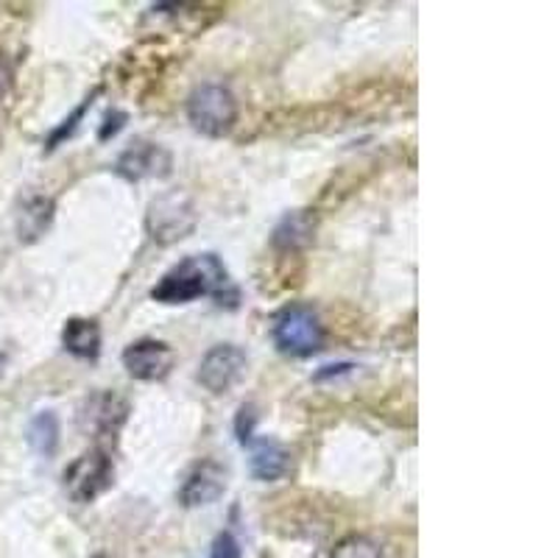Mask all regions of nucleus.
I'll return each mask as SVG.
<instances>
[{"mask_svg": "<svg viewBox=\"0 0 558 558\" xmlns=\"http://www.w3.org/2000/svg\"><path fill=\"white\" fill-rule=\"evenodd\" d=\"M229 288H232V279L218 254H191L179 260L171 271L162 274V279L154 286L151 299L159 305H187L196 299L213 296L221 299L223 305Z\"/></svg>", "mask_w": 558, "mask_h": 558, "instance_id": "f257e3e1", "label": "nucleus"}, {"mask_svg": "<svg viewBox=\"0 0 558 558\" xmlns=\"http://www.w3.org/2000/svg\"><path fill=\"white\" fill-rule=\"evenodd\" d=\"M187 121L204 137H227L238 123V98L227 84L204 82L187 98Z\"/></svg>", "mask_w": 558, "mask_h": 558, "instance_id": "f03ea898", "label": "nucleus"}, {"mask_svg": "<svg viewBox=\"0 0 558 558\" xmlns=\"http://www.w3.org/2000/svg\"><path fill=\"white\" fill-rule=\"evenodd\" d=\"M114 483V463L104 450H87L70 463L62 475L64 495L76 506H89L107 495Z\"/></svg>", "mask_w": 558, "mask_h": 558, "instance_id": "7ed1b4c3", "label": "nucleus"}, {"mask_svg": "<svg viewBox=\"0 0 558 558\" xmlns=\"http://www.w3.org/2000/svg\"><path fill=\"white\" fill-rule=\"evenodd\" d=\"M274 343L288 357H311L322 352L324 327L318 313L307 305H291L274 322Z\"/></svg>", "mask_w": 558, "mask_h": 558, "instance_id": "20e7f679", "label": "nucleus"}, {"mask_svg": "<svg viewBox=\"0 0 558 558\" xmlns=\"http://www.w3.org/2000/svg\"><path fill=\"white\" fill-rule=\"evenodd\" d=\"M146 229L159 246L184 241L196 229V207L184 193H162L148 207Z\"/></svg>", "mask_w": 558, "mask_h": 558, "instance_id": "39448f33", "label": "nucleus"}, {"mask_svg": "<svg viewBox=\"0 0 558 558\" xmlns=\"http://www.w3.org/2000/svg\"><path fill=\"white\" fill-rule=\"evenodd\" d=\"M248 357L241 347L235 343H218V347L207 349V355L198 363L196 380L207 388L209 393H229L238 383L246 377Z\"/></svg>", "mask_w": 558, "mask_h": 558, "instance_id": "423d86ee", "label": "nucleus"}, {"mask_svg": "<svg viewBox=\"0 0 558 558\" xmlns=\"http://www.w3.org/2000/svg\"><path fill=\"white\" fill-rule=\"evenodd\" d=\"M123 368L129 372V377L140 383H159L171 375L173 349L166 341H157V338H140V341L129 343L123 349Z\"/></svg>", "mask_w": 558, "mask_h": 558, "instance_id": "0eeeda50", "label": "nucleus"}, {"mask_svg": "<svg viewBox=\"0 0 558 558\" xmlns=\"http://www.w3.org/2000/svg\"><path fill=\"white\" fill-rule=\"evenodd\" d=\"M227 470L221 463L213 461V458H204V461H196L191 470L184 472L182 486H179V502L184 508H202L213 506L223 497L227 492Z\"/></svg>", "mask_w": 558, "mask_h": 558, "instance_id": "6e6552de", "label": "nucleus"}, {"mask_svg": "<svg viewBox=\"0 0 558 558\" xmlns=\"http://www.w3.org/2000/svg\"><path fill=\"white\" fill-rule=\"evenodd\" d=\"M173 168V157L168 148L151 140H137L114 162V173L126 182H143V179H166Z\"/></svg>", "mask_w": 558, "mask_h": 558, "instance_id": "1a4fd4ad", "label": "nucleus"}, {"mask_svg": "<svg viewBox=\"0 0 558 558\" xmlns=\"http://www.w3.org/2000/svg\"><path fill=\"white\" fill-rule=\"evenodd\" d=\"M129 402L123 400L121 393L114 391H98L87 397L82 408V427L93 433L96 438H114L121 433L129 418Z\"/></svg>", "mask_w": 558, "mask_h": 558, "instance_id": "9d476101", "label": "nucleus"}, {"mask_svg": "<svg viewBox=\"0 0 558 558\" xmlns=\"http://www.w3.org/2000/svg\"><path fill=\"white\" fill-rule=\"evenodd\" d=\"M291 450L286 445H279L274 438H263L257 445H252V458H248V470H252L254 481L274 483L291 472Z\"/></svg>", "mask_w": 558, "mask_h": 558, "instance_id": "9b49d317", "label": "nucleus"}, {"mask_svg": "<svg viewBox=\"0 0 558 558\" xmlns=\"http://www.w3.org/2000/svg\"><path fill=\"white\" fill-rule=\"evenodd\" d=\"M57 218V202L51 196H26L17 209V238L20 243H34L51 229Z\"/></svg>", "mask_w": 558, "mask_h": 558, "instance_id": "f8f14e48", "label": "nucleus"}, {"mask_svg": "<svg viewBox=\"0 0 558 558\" xmlns=\"http://www.w3.org/2000/svg\"><path fill=\"white\" fill-rule=\"evenodd\" d=\"M62 347L78 361H98L101 355V327L96 318L73 316L62 327Z\"/></svg>", "mask_w": 558, "mask_h": 558, "instance_id": "ddd939ff", "label": "nucleus"}, {"mask_svg": "<svg viewBox=\"0 0 558 558\" xmlns=\"http://www.w3.org/2000/svg\"><path fill=\"white\" fill-rule=\"evenodd\" d=\"M313 238H316V216L311 209H293L274 227L271 243L279 252H299L311 246Z\"/></svg>", "mask_w": 558, "mask_h": 558, "instance_id": "4468645a", "label": "nucleus"}, {"mask_svg": "<svg viewBox=\"0 0 558 558\" xmlns=\"http://www.w3.org/2000/svg\"><path fill=\"white\" fill-rule=\"evenodd\" d=\"M26 441L39 458H53L59 447V418L53 411H39L37 416L28 422Z\"/></svg>", "mask_w": 558, "mask_h": 558, "instance_id": "2eb2a0df", "label": "nucleus"}, {"mask_svg": "<svg viewBox=\"0 0 558 558\" xmlns=\"http://www.w3.org/2000/svg\"><path fill=\"white\" fill-rule=\"evenodd\" d=\"M332 558H383L380 542H375L372 536H363V533H349L332 547Z\"/></svg>", "mask_w": 558, "mask_h": 558, "instance_id": "dca6fc26", "label": "nucleus"}, {"mask_svg": "<svg viewBox=\"0 0 558 558\" xmlns=\"http://www.w3.org/2000/svg\"><path fill=\"white\" fill-rule=\"evenodd\" d=\"M93 98H96V96L84 98V101H82V107H78L76 112L70 114V118H64V121L59 123L57 129H53V132H51V137H48V143H45V151H53V148H59V143H64V140H68L70 134L76 132V129H78V121H82L84 114H87V109L93 107Z\"/></svg>", "mask_w": 558, "mask_h": 558, "instance_id": "f3484780", "label": "nucleus"}, {"mask_svg": "<svg viewBox=\"0 0 558 558\" xmlns=\"http://www.w3.org/2000/svg\"><path fill=\"white\" fill-rule=\"evenodd\" d=\"M209 558H243L241 542L235 539V533H218L216 539H213V547H209Z\"/></svg>", "mask_w": 558, "mask_h": 558, "instance_id": "a211bd4d", "label": "nucleus"}, {"mask_svg": "<svg viewBox=\"0 0 558 558\" xmlns=\"http://www.w3.org/2000/svg\"><path fill=\"white\" fill-rule=\"evenodd\" d=\"M254 425H257V413H254V405H243L241 411H238V422H235L238 441H241L243 447L252 445Z\"/></svg>", "mask_w": 558, "mask_h": 558, "instance_id": "6ab92c4d", "label": "nucleus"}, {"mask_svg": "<svg viewBox=\"0 0 558 558\" xmlns=\"http://www.w3.org/2000/svg\"><path fill=\"white\" fill-rule=\"evenodd\" d=\"M126 121H129V114L126 112H118V109H114V112H109L107 118H104V126H101V132H98V140H109V137H114V134L121 132L123 126H126Z\"/></svg>", "mask_w": 558, "mask_h": 558, "instance_id": "aec40b11", "label": "nucleus"}, {"mask_svg": "<svg viewBox=\"0 0 558 558\" xmlns=\"http://www.w3.org/2000/svg\"><path fill=\"white\" fill-rule=\"evenodd\" d=\"M14 84V64L7 53H0V98L7 96Z\"/></svg>", "mask_w": 558, "mask_h": 558, "instance_id": "412c9836", "label": "nucleus"}, {"mask_svg": "<svg viewBox=\"0 0 558 558\" xmlns=\"http://www.w3.org/2000/svg\"><path fill=\"white\" fill-rule=\"evenodd\" d=\"M349 363H338V366H324V372H318L316 380H324V377H332V375H343V372H349Z\"/></svg>", "mask_w": 558, "mask_h": 558, "instance_id": "4be33fe9", "label": "nucleus"}, {"mask_svg": "<svg viewBox=\"0 0 558 558\" xmlns=\"http://www.w3.org/2000/svg\"><path fill=\"white\" fill-rule=\"evenodd\" d=\"M98 558H104V556H98Z\"/></svg>", "mask_w": 558, "mask_h": 558, "instance_id": "5701e85b", "label": "nucleus"}]
</instances>
